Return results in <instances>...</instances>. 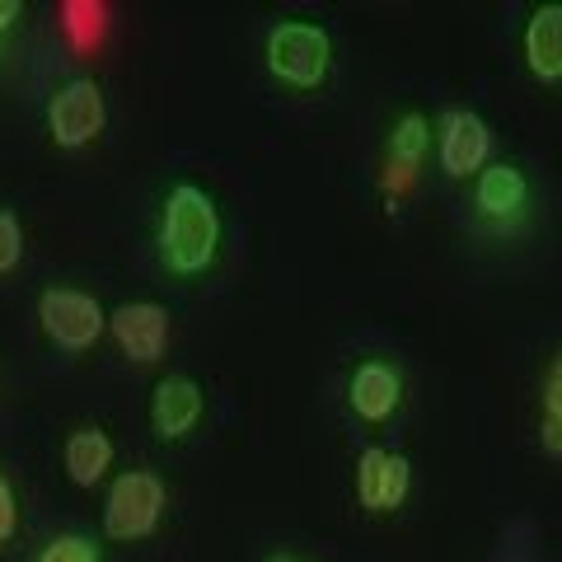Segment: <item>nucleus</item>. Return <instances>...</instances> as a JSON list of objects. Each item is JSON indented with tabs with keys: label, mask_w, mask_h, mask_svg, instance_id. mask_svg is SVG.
<instances>
[{
	"label": "nucleus",
	"mask_w": 562,
	"mask_h": 562,
	"mask_svg": "<svg viewBox=\"0 0 562 562\" xmlns=\"http://www.w3.org/2000/svg\"><path fill=\"white\" fill-rule=\"evenodd\" d=\"M408 483H413V464L394 450H361L357 460V497L366 512H394L408 497Z\"/></svg>",
	"instance_id": "obj_7"
},
{
	"label": "nucleus",
	"mask_w": 562,
	"mask_h": 562,
	"mask_svg": "<svg viewBox=\"0 0 562 562\" xmlns=\"http://www.w3.org/2000/svg\"><path fill=\"white\" fill-rule=\"evenodd\" d=\"M38 562H99V549H94V539H85V535H57L38 553Z\"/></svg>",
	"instance_id": "obj_16"
},
{
	"label": "nucleus",
	"mask_w": 562,
	"mask_h": 562,
	"mask_svg": "<svg viewBox=\"0 0 562 562\" xmlns=\"http://www.w3.org/2000/svg\"><path fill=\"white\" fill-rule=\"evenodd\" d=\"M543 450L562 454V417H543Z\"/></svg>",
	"instance_id": "obj_20"
},
{
	"label": "nucleus",
	"mask_w": 562,
	"mask_h": 562,
	"mask_svg": "<svg viewBox=\"0 0 562 562\" xmlns=\"http://www.w3.org/2000/svg\"><path fill=\"white\" fill-rule=\"evenodd\" d=\"M14 535V492H10V483L0 479V543H5Z\"/></svg>",
	"instance_id": "obj_19"
},
{
	"label": "nucleus",
	"mask_w": 562,
	"mask_h": 562,
	"mask_svg": "<svg viewBox=\"0 0 562 562\" xmlns=\"http://www.w3.org/2000/svg\"><path fill=\"white\" fill-rule=\"evenodd\" d=\"M525 198H530V188H525V173L516 165H487L479 173V183H473V202H479V216L487 221H516L525 211Z\"/></svg>",
	"instance_id": "obj_10"
},
{
	"label": "nucleus",
	"mask_w": 562,
	"mask_h": 562,
	"mask_svg": "<svg viewBox=\"0 0 562 562\" xmlns=\"http://www.w3.org/2000/svg\"><path fill=\"white\" fill-rule=\"evenodd\" d=\"M103 29H109V10L94 5V0H66V5H61V33H66V38L76 43L80 52L99 47Z\"/></svg>",
	"instance_id": "obj_14"
},
{
	"label": "nucleus",
	"mask_w": 562,
	"mask_h": 562,
	"mask_svg": "<svg viewBox=\"0 0 562 562\" xmlns=\"http://www.w3.org/2000/svg\"><path fill=\"white\" fill-rule=\"evenodd\" d=\"M113 469V441L99 427H80L66 436V473L76 487H94Z\"/></svg>",
	"instance_id": "obj_13"
},
{
	"label": "nucleus",
	"mask_w": 562,
	"mask_h": 562,
	"mask_svg": "<svg viewBox=\"0 0 562 562\" xmlns=\"http://www.w3.org/2000/svg\"><path fill=\"white\" fill-rule=\"evenodd\" d=\"M216 244H221V211L206 198L198 183H179L165 198V216H160V258L169 272L179 277H198L216 262Z\"/></svg>",
	"instance_id": "obj_1"
},
{
	"label": "nucleus",
	"mask_w": 562,
	"mask_h": 562,
	"mask_svg": "<svg viewBox=\"0 0 562 562\" xmlns=\"http://www.w3.org/2000/svg\"><path fill=\"white\" fill-rule=\"evenodd\" d=\"M268 562H301V558H286V553H277V558H268Z\"/></svg>",
	"instance_id": "obj_22"
},
{
	"label": "nucleus",
	"mask_w": 562,
	"mask_h": 562,
	"mask_svg": "<svg viewBox=\"0 0 562 562\" xmlns=\"http://www.w3.org/2000/svg\"><path fill=\"white\" fill-rule=\"evenodd\" d=\"M487 150H492V132L479 113L454 109L441 117V169L450 179H469V173L487 169Z\"/></svg>",
	"instance_id": "obj_8"
},
{
	"label": "nucleus",
	"mask_w": 562,
	"mask_h": 562,
	"mask_svg": "<svg viewBox=\"0 0 562 562\" xmlns=\"http://www.w3.org/2000/svg\"><path fill=\"white\" fill-rule=\"evenodd\" d=\"M20 258H24V231L10 211H0V272L20 268Z\"/></svg>",
	"instance_id": "obj_17"
},
{
	"label": "nucleus",
	"mask_w": 562,
	"mask_h": 562,
	"mask_svg": "<svg viewBox=\"0 0 562 562\" xmlns=\"http://www.w3.org/2000/svg\"><path fill=\"white\" fill-rule=\"evenodd\" d=\"M38 324L43 333L57 347L66 351H85V347H94L103 338V328H109V314L99 310L94 295H85V291H43L38 295Z\"/></svg>",
	"instance_id": "obj_4"
},
{
	"label": "nucleus",
	"mask_w": 562,
	"mask_h": 562,
	"mask_svg": "<svg viewBox=\"0 0 562 562\" xmlns=\"http://www.w3.org/2000/svg\"><path fill=\"white\" fill-rule=\"evenodd\" d=\"M165 512V483L146 469H132L109 487L103 502V530L109 539H146Z\"/></svg>",
	"instance_id": "obj_3"
},
{
	"label": "nucleus",
	"mask_w": 562,
	"mask_h": 562,
	"mask_svg": "<svg viewBox=\"0 0 562 562\" xmlns=\"http://www.w3.org/2000/svg\"><path fill=\"white\" fill-rule=\"evenodd\" d=\"M103 122H109V103H103V90L94 80H70L47 103V132L66 150L90 146L103 132Z\"/></svg>",
	"instance_id": "obj_5"
},
{
	"label": "nucleus",
	"mask_w": 562,
	"mask_h": 562,
	"mask_svg": "<svg viewBox=\"0 0 562 562\" xmlns=\"http://www.w3.org/2000/svg\"><path fill=\"white\" fill-rule=\"evenodd\" d=\"M20 14H24V10H20V0H0V33H5L14 20H20Z\"/></svg>",
	"instance_id": "obj_21"
},
{
	"label": "nucleus",
	"mask_w": 562,
	"mask_h": 562,
	"mask_svg": "<svg viewBox=\"0 0 562 562\" xmlns=\"http://www.w3.org/2000/svg\"><path fill=\"white\" fill-rule=\"evenodd\" d=\"M109 328H113L117 347L127 351L136 366L160 361V357H165V347H169V310H165V305H155V301L117 305V310L109 314Z\"/></svg>",
	"instance_id": "obj_6"
},
{
	"label": "nucleus",
	"mask_w": 562,
	"mask_h": 562,
	"mask_svg": "<svg viewBox=\"0 0 562 562\" xmlns=\"http://www.w3.org/2000/svg\"><path fill=\"white\" fill-rule=\"evenodd\" d=\"M347 398H351V408H357V417H366V422H384V417L398 408L403 380H398L394 366L366 361V366H357V375H351Z\"/></svg>",
	"instance_id": "obj_11"
},
{
	"label": "nucleus",
	"mask_w": 562,
	"mask_h": 562,
	"mask_svg": "<svg viewBox=\"0 0 562 562\" xmlns=\"http://www.w3.org/2000/svg\"><path fill=\"white\" fill-rule=\"evenodd\" d=\"M198 417H202L198 380L169 375V380L155 384V398H150V427H155V436H165V441H183V436L198 427Z\"/></svg>",
	"instance_id": "obj_9"
},
{
	"label": "nucleus",
	"mask_w": 562,
	"mask_h": 562,
	"mask_svg": "<svg viewBox=\"0 0 562 562\" xmlns=\"http://www.w3.org/2000/svg\"><path fill=\"white\" fill-rule=\"evenodd\" d=\"M328 66H333V47H328V33L319 24H277L268 33V70L281 85H295V90H319L328 80Z\"/></svg>",
	"instance_id": "obj_2"
},
{
	"label": "nucleus",
	"mask_w": 562,
	"mask_h": 562,
	"mask_svg": "<svg viewBox=\"0 0 562 562\" xmlns=\"http://www.w3.org/2000/svg\"><path fill=\"white\" fill-rule=\"evenodd\" d=\"M525 61L539 80H562V5H539L525 29Z\"/></svg>",
	"instance_id": "obj_12"
},
{
	"label": "nucleus",
	"mask_w": 562,
	"mask_h": 562,
	"mask_svg": "<svg viewBox=\"0 0 562 562\" xmlns=\"http://www.w3.org/2000/svg\"><path fill=\"white\" fill-rule=\"evenodd\" d=\"M427 140H431L427 117H422V113H403L394 136H390V160L403 165V169H417L422 155H427Z\"/></svg>",
	"instance_id": "obj_15"
},
{
	"label": "nucleus",
	"mask_w": 562,
	"mask_h": 562,
	"mask_svg": "<svg viewBox=\"0 0 562 562\" xmlns=\"http://www.w3.org/2000/svg\"><path fill=\"white\" fill-rule=\"evenodd\" d=\"M543 413L549 417H562V351L549 366V380H543Z\"/></svg>",
	"instance_id": "obj_18"
}]
</instances>
